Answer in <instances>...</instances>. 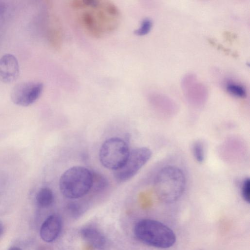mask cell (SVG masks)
<instances>
[{
  "label": "cell",
  "mask_w": 250,
  "mask_h": 250,
  "mask_svg": "<svg viewBox=\"0 0 250 250\" xmlns=\"http://www.w3.org/2000/svg\"><path fill=\"white\" fill-rule=\"evenodd\" d=\"M70 6L82 29L94 38H101L119 27V8L107 0H73Z\"/></svg>",
  "instance_id": "obj_1"
},
{
  "label": "cell",
  "mask_w": 250,
  "mask_h": 250,
  "mask_svg": "<svg viewBox=\"0 0 250 250\" xmlns=\"http://www.w3.org/2000/svg\"><path fill=\"white\" fill-rule=\"evenodd\" d=\"M186 185V177L178 167L167 166L157 173L154 181L158 198L166 203L176 201L182 195Z\"/></svg>",
  "instance_id": "obj_2"
},
{
  "label": "cell",
  "mask_w": 250,
  "mask_h": 250,
  "mask_svg": "<svg viewBox=\"0 0 250 250\" xmlns=\"http://www.w3.org/2000/svg\"><path fill=\"white\" fill-rule=\"evenodd\" d=\"M134 232L140 241L155 248L167 249L172 247L176 241L175 234L171 229L153 219L139 221L134 227Z\"/></svg>",
  "instance_id": "obj_3"
},
{
  "label": "cell",
  "mask_w": 250,
  "mask_h": 250,
  "mask_svg": "<svg viewBox=\"0 0 250 250\" xmlns=\"http://www.w3.org/2000/svg\"><path fill=\"white\" fill-rule=\"evenodd\" d=\"M93 173L87 168L74 166L65 171L60 177L59 188L66 198L76 199L87 194L91 189Z\"/></svg>",
  "instance_id": "obj_4"
},
{
  "label": "cell",
  "mask_w": 250,
  "mask_h": 250,
  "mask_svg": "<svg viewBox=\"0 0 250 250\" xmlns=\"http://www.w3.org/2000/svg\"><path fill=\"white\" fill-rule=\"evenodd\" d=\"M130 152L126 142L119 137L106 140L99 151V160L106 168L116 170L125 162Z\"/></svg>",
  "instance_id": "obj_5"
},
{
  "label": "cell",
  "mask_w": 250,
  "mask_h": 250,
  "mask_svg": "<svg viewBox=\"0 0 250 250\" xmlns=\"http://www.w3.org/2000/svg\"><path fill=\"white\" fill-rule=\"evenodd\" d=\"M151 150L146 147H140L130 150L125 164L119 169L114 170L115 179L118 183H123L134 177L151 157Z\"/></svg>",
  "instance_id": "obj_6"
},
{
  "label": "cell",
  "mask_w": 250,
  "mask_h": 250,
  "mask_svg": "<svg viewBox=\"0 0 250 250\" xmlns=\"http://www.w3.org/2000/svg\"><path fill=\"white\" fill-rule=\"evenodd\" d=\"M43 84L38 81L20 83L12 88L10 97L12 102L19 106H28L35 102L41 95Z\"/></svg>",
  "instance_id": "obj_7"
},
{
  "label": "cell",
  "mask_w": 250,
  "mask_h": 250,
  "mask_svg": "<svg viewBox=\"0 0 250 250\" xmlns=\"http://www.w3.org/2000/svg\"><path fill=\"white\" fill-rule=\"evenodd\" d=\"M183 93L188 102L194 106H201L206 102L208 91L207 87L191 73L185 75L181 81Z\"/></svg>",
  "instance_id": "obj_8"
},
{
  "label": "cell",
  "mask_w": 250,
  "mask_h": 250,
  "mask_svg": "<svg viewBox=\"0 0 250 250\" xmlns=\"http://www.w3.org/2000/svg\"><path fill=\"white\" fill-rule=\"evenodd\" d=\"M20 73V65L17 58L10 53L0 58V80L5 83L16 81Z\"/></svg>",
  "instance_id": "obj_9"
},
{
  "label": "cell",
  "mask_w": 250,
  "mask_h": 250,
  "mask_svg": "<svg viewBox=\"0 0 250 250\" xmlns=\"http://www.w3.org/2000/svg\"><path fill=\"white\" fill-rule=\"evenodd\" d=\"M62 228L60 216L53 214L48 216L42 223L40 229V236L46 242L54 241L59 236Z\"/></svg>",
  "instance_id": "obj_10"
},
{
  "label": "cell",
  "mask_w": 250,
  "mask_h": 250,
  "mask_svg": "<svg viewBox=\"0 0 250 250\" xmlns=\"http://www.w3.org/2000/svg\"><path fill=\"white\" fill-rule=\"evenodd\" d=\"M81 235L84 241L93 248L102 250L106 245V240L104 234L93 227H85L81 230Z\"/></svg>",
  "instance_id": "obj_11"
},
{
  "label": "cell",
  "mask_w": 250,
  "mask_h": 250,
  "mask_svg": "<svg viewBox=\"0 0 250 250\" xmlns=\"http://www.w3.org/2000/svg\"><path fill=\"white\" fill-rule=\"evenodd\" d=\"M149 99L153 105L160 112L171 114L176 110V104L171 99L165 95L153 92L150 94Z\"/></svg>",
  "instance_id": "obj_12"
},
{
  "label": "cell",
  "mask_w": 250,
  "mask_h": 250,
  "mask_svg": "<svg viewBox=\"0 0 250 250\" xmlns=\"http://www.w3.org/2000/svg\"><path fill=\"white\" fill-rule=\"evenodd\" d=\"M38 205L42 208L48 207L54 201V194L48 188H42L39 190L36 196Z\"/></svg>",
  "instance_id": "obj_13"
},
{
  "label": "cell",
  "mask_w": 250,
  "mask_h": 250,
  "mask_svg": "<svg viewBox=\"0 0 250 250\" xmlns=\"http://www.w3.org/2000/svg\"><path fill=\"white\" fill-rule=\"evenodd\" d=\"M226 90L230 94L241 98L247 96L246 88L242 84L231 80H228L225 83Z\"/></svg>",
  "instance_id": "obj_14"
},
{
  "label": "cell",
  "mask_w": 250,
  "mask_h": 250,
  "mask_svg": "<svg viewBox=\"0 0 250 250\" xmlns=\"http://www.w3.org/2000/svg\"><path fill=\"white\" fill-rule=\"evenodd\" d=\"M93 173V183L91 189L96 191L103 190L108 186L107 179L102 175L96 172Z\"/></svg>",
  "instance_id": "obj_15"
},
{
  "label": "cell",
  "mask_w": 250,
  "mask_h": 250,
  "mask_svg": "<svg viewBox=\"0 0 250 250\" xmlns=\"http://www.w3.org/2000/svg\"><path fill=\"white\" fill-rule=\"evenodd\" d=\"M192 152L193 156L199 163H202L205 158V147L201 141H196L193 145Z\"/></svg>",
  "instance_id": "obj_16"
},
{
  "label": "cell",
  "mask_w": 250,
  "mask_h": 250,
  "mask_svg": "<svg viewBox=\"0 0 250 250\" xmlns=\"http://www.w3.org/2000/svg\"><path fill=\"white\" fill-rule=\"evenodd\" d=\"M152 26V22L148 18L142 21L139 27L135 30V34L138 36H144L149 32Z\"/></svg>",
  "instance_id": "obj_17"
},
{
  "label": "cell",
  "mask_w": 250,
  "mask_h": 250,
  "mask_svg": "<svg viewBox=\"0 0 250 250\" xmlns=\"http://www.w3.org/2000/svg\"><path fill=\"white\" fill-rule=\"evenodd\" d=\"M241 194L243 199L249 203L250 201V180L249 178H246L243 182Z\"/></svg>",
  "instance_id": "obj_18"
},
{
  "label": "cell",
  "mask_w": 250,
  "mask_h": 250,
  "mask_svg": "<svg viewBox=\"0 0 250 250\" xmlns=\"http://www.w3.org/2000/svg\"><path fill=\"white\" fill-rule=\"evenodd\" d=\"M209 43H210V44L211 45H212L213 46H214L218 49H219V50L224 52L227 54H230V55H234V53L233 52H231L229 50L223 47L222 45L216 42L215 41H214L211 39H209Z\"/></svg>",
  "instance_id": "obj_19"
},
{
  "label": "cell",
  "mask_w": 250,
  "mask_h": 250,
  "mask_svg": "<svg viewBox=\"0 0 250 250\" xmlns=\"http://www.w3.org/2000/svg\"><path fill=\"white\" fill-rule=\"evenodd\" d=\"M6 8L7 6L6 3L0 0V16L5 12Z\"/></svg>",
  "instance_id": "obj_20"
},
{
  "label": "cell",
  "mask_w": 250,
  "mask_h": 250,
  "mask_svg": "<svg viewBox=\"0 0 250 250\" xmlns=\"http://www.w3.org/2000/svg\"><path fill=\"white\" fill-rule=\"evenodd\" d=\"M8 250H22L20 248L17 247H11Z\"/></svg>",
  "instance_id": "obj_21"
},
{
  "label": "cell",
  "mask_w": 250,
  "mask_h": 250,
  "mask_svg": "<svg viewBox=\"0 0 250 250\" xmlns=\"http://www.w3.org/2000/svg\"><path fill=\"white\" fill-rule=\"evenodd\" d=\"M3 230V225H2V223L0 222V236L1 235V234L2 233Z\"/></svg>",
  "instance_id": "obj_22"
}]
</instances>
